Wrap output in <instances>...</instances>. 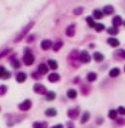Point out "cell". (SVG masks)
Wrapping results in <instances>:
<instances>
[{
  "instance_id": "8d00e7d4",
  "label": "cell",
  "mask_w": 125,
  "mask_h": 128,
  "mask_svg": "<svg viewBox=\"0 0 125 128\" xmlns=\"http://www.w3.org/2000/svg\"><path fill=\"white\" fill-rule=\"evenodd\" d=\"M35 36L33 34H30V36H28V39H27V42L28 44H31V42H33V41H35Z\"/></svg>"
},
{
  "instance_id": "4dcf8cb0",
  "label": "cell",
  "mask_w": 125,
  "mask_h": 128,
  "mask_svg": "<svg viewBox=\"0 0 125 128\" xmlns=\"http://www.w3.org/2000/svg\"><path fill=\"white\" fill-rule=\"evenodd\" d=\"M11 63H12V66H13L14 69H19V68L21 66V62H20V61H17V60H16V58L12 60V61H11Z\"/></svg>"
},
{
  "instance_id": "ab89813d",
  "label": "cell",
  "mask_w": 125,
  "mask_h": 128,
  "mask_svg": "<svg viewBox=\"0 0 125 128\" xmlns=\"http://www.w3.org/2000/svg\"><path fill=\"white\" fill-rule=\"evenodd\" d=\"M116 120H117V124H119V125H125V119H123V118H119V119Z\"/></svg>"
},
{
  "instance_id": "44dd1931",
  "label": "cell",
  "mask_w": 125,
  "mask_h": 128,
  "mask_svg": "<svg viewBox=\"0 0 125 128\" xmlns=\"http://www.w3.org/2000/svg\"><path fill=\"white\" fill-rule=\"evenodd\" d=\"M45 114L47 116V117H55L56 114H57V111H56L54 108H51V109H47L45 111Z\"/></svg>"
},
{
  "instance_id": "7c38bea8",
  "label": "cell",
  "mask_w": 125,
  "mask_h": 128,
  "mask_svg": "<svg viewBox=\"0 0 125 128\" xmlns=\"http://www.w3.org/2000/svg\"><path fill=\"white\" fill-rule=\"evenodd\" d=\"M9 78H11V72L0 65V79H9Z\"/></svg>"
},
{
  "instance_id": "f1b7e54d",
  "label": "cell",
  "mask_w": 125,
  "mask_h": 128,
  "mask_svg": "<svg viewBox=\"0 0 125 128\" xmlns=\"http://www.w3.org/2000/svg\"><path fill=\"white\" fill-rule=\"evenodd\" d=\"M90 117H91V114H90V112L88 111H86L84 114H83V117H82V120H80V122L82 124H86L88 121V119H90Z\"/></svg>"
},
{
  "instance_id": "5bb4252c",
  "label": "cell",
  "mask_w": 125,
  "mask_h": 128,
  "mask_svg": "<svg viewBox=\"0 0 125 128\" xmlns=\"http://www.w3.org/2000/svg\"><path fill=\"white\" fill-rule=\"evenodd\" d=\"M27 80V73L25 72H19L17 74H16V81L20 84L24 82Z\"/></svg>"
},
{
  "instance_id": "83f0119b",
  "label": "cell",
  "mask_w": 125,
  "mask_h": 128,
  "mask_svg": "<svg viewBox=\"0 0 125 128\" xmlns=\"http://www.w3.org/2000/svg\"><path fill=\"white\" fill-rule=\"evenodd\" d=\"M117 114H118V111L117 110H110L109 113H108V117L112 120H116L117 119Z\"/></svg>"
},
{
  "instance_id": "d4e9b609",
  "label": "cell",
  "mask_w": 125,
  "mask_h": 128,
  "mask_svg": "<svg viewBox=\"0 0 125 128\" xmlns=\"http://www.w3.org/2000/svg\"><path fill=\"white\" fill-rule=\"evenodd\" d=\"M118 32H119V30H118L117 28H114V26L107 29V33L110 36H116V34H118Z\"/></svg>"
},
{
  "instance_id": "2e32d148",
  "label": "cell",
  "mask_w": 125,
  "mask_h": 128,
  "mask_svg": "<svg viewBox=\"0 0 125 128\" xmlns=\"http://www.w3.org/2000/svg\"><path fill=\"white\" fill-rule=\"evenodd\" d=\"M93 58L96 63H101L104 60V56H103V54H101L100 52H95V53L93 54Z\"/></svg>"
},
{
  "instance_id": "d6986e66",
  "label": "cell",
  "mask_w": 125,
  "mask_h": 128,
  "mask_svg": "<svg viewBox=\"0 0 125 128\" xmlns=\"http://www.w3.org/2000/svg\"><path fill=\"white\" fill-rule=\"evenodd\" d=\"M107 42H108L109 46H111V47H118L119 46V41L116 38H109V39L107 40Z\"/></svg>"
},
{
  "instance_id": "7a4b0ae2",
  "label": "cell",
  "mask_w": 125,
  "mask_h": 128,
  "mask_svg": "<svg viewBox=\"0 0 125 128\" xmlns=\"http://www.w3.org/2000/svg\"><path fill=\"white\" fill-rule=\"evenodd\" d=\"M79 54L78 53V50H76V49H74V50L70 52V54L68 55V61L70 62V64H71L74 68H79Z\"/></svg>"
},
{
  "instance_id": "f546056e",
  "label": "cell",
  "mask_w": 125,
  "mask_h": 128,
  "mask_svg": "<svg viewBox=\"0 0 125 128\" xmlns=\"http://www.w3.org/2000/svg\"><path fill=\"white\" fill-rule=\"evenodd\" d=\"M56 95L54 92H47V94H46V100L47 101H53V100H55Z\"/></svg>"
},
{
  "instance_id": "836d02e7",
  "label": "cell",
  "mask_w": 125,
  "mask_h": 128,
  "mask_svg": "<svg viewBox=\"0 0 125 128\" xmlns=\"http://www.w3.org/2000/svg\"><path fill=\"white\" fill-rule=\"evenodd\" d=\"M83 12H84V8H83V7H76L74 9V14H75V15H82Z\"/></svg>"
},
{
  "instance_id": "e0dca14e",
  "label": "cell",
  "mask_w": 125,
  "mask_h": 128,
  "mask_svg": "<svg viewBox=\"0 0 125 128\" xmlns=\"http://www.w3.org/2000/svg\"><path fill=\"white\" fill-rule=\"evenodd\" d=\"M48 81L49 82H57V81H60V74L59 73H51V74H48Z\"/></svg>"
},
{
  "instance_id": "8fae6325",
  "label": "cell",
  "mask_w": 125,
  "mask_h": 128,
  "mask_svg": "<svg viewBox=\"0 0 125 128\" xmlns=\"http://www.w3.org/2000/svg\"><path fill=\"white\" fill-rule=\"evenodd\" d=\"M78 116H79V109H78V108L70 109L69 111H68V117L71 118V119H77Z\"/></svg>"
},
{
  "instance_id": "603a6c76",
  "label": "cell",
  "mask_w": 125,
  "mask_h": 128,
  "mask_svg": "<svg viewBox=\"0 0 125 128\" xmlns=\"http://www.w3.org/2000/svg\"><path fill=\"white\" fill-rule=\"evenodd\" d=\"M96 78H98V76H96L95 72H90L87 74V77H86V79H87L88 82H93V81H95Z\"/></svg>"
},
{
  "instance_id": "7bdbcfd3",
  "label": "cell",
  "mask_w": 125,
  "mask_h": 128,
  "mask_svg": "<svg viewBox=\"0 0 125 128\" xmlns=\"http://www.w3.org/2000/svg\"><path fill=\"white\" fill-rule=\"evenodd\" d=\"M124 71H125V68H124Z\"/></svg>"
},
{
  "instance_id": "f35d334b",
  "label": "cell",
  "mask_w": 125,
  "mask_h": 128,
  "mask_svg": "<svg viewBox=\"0 0 125 128\" xmlns=\"http://www.w3.org/2000/svg\"><path fill=\"white\" fill-rule=\"evenodd\" d=\"M117 111H118V113H119V114L125 116V108H124V106H119Z\"/></svg>"
},
{
  "instance_id": "4fadbf2b",
  "label": "cell",
  "mask_w": 125,
  "mask_h": 128,
  "mask_svg": "<svg viewBox=\"0 0 125 128\" xmlns=\"http://www.w3.org/2000/svg\"><path fill=\"white\" fill-rule=\"evenodd\" d=\"M38 72H39L40 76L47 74V72H48V65H46V64H44V63L39 64V66H38Z\"/></svg>"
},
{
  "instance_id": "e575fe53",
  "label": "cell",
  "mask_w": 125,
  "mask_h": 128,
  "mask_svg": "<svg viewBox=\"0 0 125 128\" xmlns=\"http://www.w3.org/2000/svg\"><path fill=\"white\" fill-rule=\"evenodd\" d=\"M9 53H11V49H9V48H6V49H4V50L0 53V58H3L4 56H7Z\"/></svg>"
},
{
  "instance_id": "52a82bcc",
  "label": "cell",
  "mask_w": 125,
  "mask_h": 128,
  "mask_svg": "<svg viewBox=\"0 0 125 128\" xmlns=\"http://www.w3.org/2000/svg\"><path fill=\"white\" fill-rule=\"evenodd\" d=\"M40 47H41L43 50H48V49L53 48V42H52L49 39H45L40 42Z\"/></svg>"
},
{
  "instance_id": "ffe728a7",
  "label": "cell",
  "mask_w": 125,
  "mask_h": 128,
  "mask_svg": "<svg viewBox=\"0 0 125 128\" xmlns=\"http://www.w3.org/2000/svg\"><path fill=\"white\" fill-rule=\"evenodd\" d=\"M62 47H63V41H62V40H57L55 44H53V48H52V49H53L54 52H59Z\"/></svg>"
},
{
  "instance_id": "d6a6232c",
  "label": "cell",
  "mask_w": 125,
  "mask_h": 128,
  "mask_svg": "<svg viewBox=\"0 0 125 128\" xmlns=\"http://www.w3.org/2000/svg\"><path fill=\"white\" fill-rule=\"evenodd\" d=\"M33 128H47V124L46 122H35L33 124Z\"/></svg>"
},
{
  "instance_id": "cb8c5ba5",
  "label": "cell",
  "mask_w": 125,
  "mask_h": 128,
  "mask_svg": "<svg viewBox=\"0 0 125 128\" xmlns=\"http://www.w3.org/2000/svg\"><path fill=\"white\" fill-rule=\"evenodd\" d=\"M67 96L71 100L76 98V97H77V90H76V89H69V90L67 92Z\"/></svg>"
},
{
  "instance_id": "30bf717a",
  "label": "cell",
  "mask_w": 125,
  "mask_h": 128,
  "mask_svg": "<svg viewBox=\"0 0 125 128\" xmlns=\"http://www.w3.org/2000/svg\"><path fill=\"white\" fill-rule=\"evenodd\" d=\"M114 58H116L117 61H122L125 60V50L124 49H117L114 53Z\"/></svg>"
},
{
  "instance_id": "9a60e30c",
  "label": "cell",
  "mask_w": 125,
  "mask_h": 128,
  "mask_svg": "<svg viewBox=\"0 0 125 128\" xmlns=\"http://www.w3.org/2000/svg\"><path fill=\"white\" fill-rule=\"evenodd\" d=\"M102 12H103V15H111V14L115 12V8L112 7L111 5H107L103 7Z\"/></svg>"
},
{
  "instance_id": "d590c367",
  "label": "cell",
  "mask_w": 125,
  "mask_h": 128,
  "mask_svg": "<svg viewBox=\"0 0 125 128\" xmlns=\"http://www.w3.org/2000/svg\"><path fill=\"white\" fill-rule=\"evenodd\" d=\"M6 92H7V87H6L5 85H1V86H0V95H4V94H6Z\"/></svg>"
},
{
  "instance_id": "60d3db41",
  "label": "cell",
  "mask_w": 125,
  "mask_h": 128,
  "mask_svg": "<svg viewBox=\"0 0 125 128\" xmlns=\"http://www.w3.org/2000/svg\"><path fill=\"white\" fill-rule=\"evenodd\" d=\"M52 128H63V125H61V124H59V125H55L53 126Z\"/></svg>"
},
{
  "instance_id": "ac0fdd59",
  "label": "cell",
  "mask_w": 125,
  "mask_h": 128,
  "mask_svg": "<svg viewBox=\"0 0 125 128\" xmlns=\"http://www.w3.org/2000/svg\"><path fill=\"white\" fill-rule=\"evenodd\" d=\"M103 17V12L100 9H94L93 10V18L94 20H101Z\"/></svg>"
},
{
  "instance_id": "4316f807",
  "label": "cell",
  "mask_w": 125,
  "mask_h": 128,
  "mask_svg": "<svg viewBox=\"0 0 125 128\" xmlns=\"http://www.w3.org/2000/svg\"><path fill=\"white\" fill-rule=\"evenodd\" d=\"M47 65H48V68H51L52 70H56V69H57V62L54 61V60H48Z\"/></svg>"
},
{
  "instance_id": "1f68e13d",
  "label": "cell",
  "mask_w": 125,
  "mask_h": 128,
  "mask_svg": "<svg viewBox=\"0 0 125 128\" xmlns=\"http://www.w3.org/2000/svg\"><path fill=\"white\" fill-rule=\"evenodd\" d=\"M94 30H95L96 32H102L104 30V25L101 23H96L95 26H94Z\"/></svg>"
},
{
  "instance_id": "5b68a950",
  "label": "cell",
  "mask_w": 125,
  "mask_h": 128,
  "mask_svg": "<svg viewBox=\"0 0 125 128\" xmlns=\"http://www.w3.org/2000/svg\"><path fill=\"white\" fill-rule=\"evenodd\" d=\"M33 90H35V93L40 94V95H46V94H47L46 87L44 85H41V84H36V85L33 86Z\"/></svg>"
},
{
  "instance_id": "74e56055",
  "label": "cell",
  "mask_w": 125,
  "mask_h": 128,
  "mask_svg": "<svg viewBox=\"0 0 125 128\" xmlns=\"http://www.w3.org/2000/svg\"><path fill=\"white\" fill-rule=\"evenodd\" d=\"M31 77L33 78V79H40V78L43 77V76H40L39 72H33V73L31 74Z\"/></svg>"
},
{
  "instance_id": "277c9868",
  "label": "cell",
  "mask_w": 125,
  "mask_h": 128,
  "mask_svg": "<svg viewBox=\"0 0 125 128\" xmlns=\"http://www.w3.org/2000/svg\"><path fill=\"white\" fill-rule=\"evenodd\" d=\"M79 61H80V63H84V64H87V63H90L91 62V56H90V54L87 53V50L80 52Z\"/></svg>"
},
{
  "instance_id": "9c48e42d",
  "label": "cell",
  "mask_w": 125,
  "mask_h": 128,
  "mask_svg": "<svg viewBox=\"0 0 125 128\" xmlns=\"http://www.w3.org/2000/svg\"><path fill=\"white\" fill-rule=\"evenodd\" d=\"M75 33H76V25L75 24H70V25H68L66 29V34L68 36L69 38L74 37Z\"/></svg>"
},
{
  "instance_id": "6da1fadb",
  "label": "cell",
  "mask_w": 125,
  "mask_h": 128,
  "mask_svg": "<svg viewBox=\"0 0 125 128\" xmlns=\"http://www.w3.org/2000/svg\"><path fill=\"white\" fill-rule=\"evenodd\" d=\"M23 63L27 66H30V65H32L35 63V55H33V53H32V50L30 48H25V50H24Z\"/></svg>"
},
{
  "instance_id": "b9f144b4",
  "label": "cell",
  "mask_w": 125,
  "mask_h": 128,
  "mask_svg": "<svg viewBox=\"0 0 125 128\" xmlns=\"http://www.w3.org/2000/svg\"><path fill=\"white\" fill-rule=\"evenodd\" d=\"M123 24H124V26H125V21H124V23H123Z\"/></svg>"
},
{
  "instance_id": "484cf974",
  "label": "cell",
  "mask_w": 125,
  "mask_h": 128,
  "mask_svg": "<svg viewBox=\"0 0 125 128\" xmlns=\"http://www.w3.org/2000/svg\"><path fill=\"white\" fill-rule=\"evenodd\" d=\"M86 23L88 24V26L90 28H94L95 26V21H94V18H93V16H87V17H86Z\"/></svg>"
},
{
  "instance_id": "8992f818",
  "label": "cell",
  "mask_w": 125,
  "mask_h": 128,
  "mask_svg": "<svg viewBox=\"0 0 125 128\" xmlns=\"http://www.w3.org/2000/svg\"><path fill=\"white\" fill-rule=\"evenodd\" d=\"M31 106H32V102L30 100H25L21 104H19V109L21 111H29L31 109Z\"/></svg>"
},
{
  "instance_id": "3957f363",
  "label": "cell",
  "mask_w": 125,
  "mask_h": 128,
  "mask_svg": "<svg viewBox=\"0 0 125 128\" xmlns=\"http://www.w3.org/2000/svg\"><path fill=\"white\" fill-rule=\"evenodd\" d=\"M33 25H35V22H30V23L28 24L27 26L24 28V29L22 30L21 32H20L19 34L16 36V38L14 39V42H20V41H21V40L23 39V38L25 37V36H27V33L30 31V30H31V28L33 26Z\"/></svg>"
},
{
  "instance_id": "ba28073f",
  "label": "cell",
  "mask_w": 125,
  "mask_h": 128,
  "mask_svg": "<svg viewBox=\"0 0 125 128\" xmlns=\"http://www.w3.org/2000/svg\"><path fill=\"white\" fill-rule=\"evenodd\" d=\"M111 23H112V26L114 28H118V26H120V25H123V20H122V17H120L119 15H116V16H114L112 17V20H111Z\"/></svg>"
},
{
  "instance_id": "7402d4cb",
  "label": "cell",
  "mask_w": 125,
  "mask_h": 128,
  "mask_svg": "<svg viewBox=\"0 0 125 128\" xmlns=\"http://www.w3.org/2000/svg\"><path fill=\"white\" fill-rule=\"evenodd\" d=\"M119 73H120V70L118 69V68H114V69L110 70L109 76L111 78H116V77H118V76H119Z\"/></svg>"
}]
</instances>
